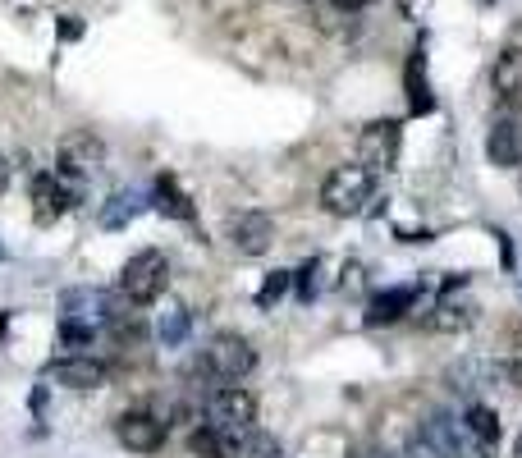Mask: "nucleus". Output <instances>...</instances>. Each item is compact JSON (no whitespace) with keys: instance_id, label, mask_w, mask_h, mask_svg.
Wrapping results in <instances>:
<instances>
[{"instance_id":"obj_9","label":"nucleus","mask_w":522,"mask_h":458,"mask_svg":"<svg viewBox=\"0 0 522 458\" xmlns=\"http://www.w3.org/2000/svg\"><path fill=\"white\" fill-rule=\"evenodd\" d=\"M229 243H234V252H243V257L271 252V243H275L271 211H239V216L229 220Z\"/></svg>"},{"instance_id":"obj_15","label":"nucleus","mask_w":522,"mask_h":458,"mask_svg":"<svg viewBox=\"0 0 522 458\" xmlns=\"http://www.w3.org/2000/svg\"><path fill=\"white\" fill-rule=\"evenodd\" d=\"M490 88H495V97H504V101H513L522 92V46H504V51L495 55Z\"/></svg>"},{"instance_id":"obj_10","label":"nucleus","mask_w":522,"mask_h":458,"mask_svg":"<svg viewBox=\"0 0 522 458\" xmlns=\"http://www.w3.org/2000/svg\"><path fill=\"white\" fill-rule=\"evenodd\" d=\"M463 289H440V298H435L431 317H426V326L435 330V335H458V330H472L477 326V312L481 307L472 303V298H458Z\"/></svg>"},{"instance_id":"obj_4","label":"nucleus","mask_w":522,"mask_h":458,"mask_svg":"<svg viewBox=\"0 0 522 458\" xmlns=\"http://www.w3.org/2000/svg\"><path fill=\"white\" fill-rule=\"evenodd\" d=\"M202 362H207V376H216L220 385H243L257 371V349L243 335H234V330H220L207 344V358Z\"/></svg>"},{"instance_id":"obj_16","label":"nucleus","mask_w":522,"mask_h":458,"mask_svg":"<svg viewBox=\"0 0 522 458\" xmlns=\"http://www.w3.org/2000/svg\"><path fill=\"white\" fill-rule=\"evenodd\" d=\"M403 88H408V110H413V115H431V110H435V92H431V83H426V55L422 51L408 55Z\"/></svg>"},{"instance_id":"obj_17","label":"nucleus","mask_w":522,"mask_h":458,"mask_svg":"<svg viewBox=\"0 0 522 458\" xmlns=\"http://www.w3.org/2000/svg\"><path fill=\"white\" fill-rule=\"evenodd\" d=\"M463 431H468L472 440H481V445H495V440L504 436L500 413H495L490 404H468V413H463Z\"/></svg>"},{"instance_id":"obj_25","label":"nucleus","mask_w":522,"mask_h":458,"mask_svg":"<svg viewBox=\"0 0 522 458\" xmlns=\"http://www.w3.org/2000/svg\"><path fill=\"white\" fill-rule=\"evenodd\" d=\"M399 458H440V449H435L431 445V440H426L422 436V431H417V436L413 440H408V449H403V454Z\"/></svg>"},{"instance_id":"obj_5","label":"nucleus","mask_w":522,"mask_h":458,"mask_svg":"<svg viewBox=\"0 0 522 458\" xmlns=\"http://www.w3.org/2000/svg\"><path fill=\"white\" fill-rule=\"evenodd\" d=\"M207 426L220 436H243L257 426V399L243 385H220L207 394Z\"/></svg>"},{"instance_id":"obj_24","label":"nucleus","mask_w":522,"mask_h":458,"mask_svg":"<svg viewBox=\"0 0 522 458\" xmlns=\"http://www.w3.org/2000/svg\"><path fill=\"white\" fill-rule=\"evenodd\" d=\"M449 458H495V445H481V440H472L468 431L458 436V445H454V454Z\"/></svg>"},{"instance_id":"obj_3","label":"nucleus","mask_w":522,"mask_h":458,"mask_svg":"<svg viewBox=\"0 0 522 458\" xmlns=\"http://www.w3.org/2000/svg\"><path fill=\"white\" fill-rule=\"evenodd\" d=\"M106 165V142L97 138L92 129H74L60 138V147H55V175L65 179V184H83V179H92Z\"/></svg>"},{"instance_id":"obj_28","label":"nucleus","mask_w":522,"mask_h":458,"mask_svg":"<svg viewBox=\"0 0 522 458\" xmlns=\"http://www.w3.org/2000/svg\"><path fill=\"white\" fill-rule=\"evenodd\" d=\"M46 390H51V385H37V390H33V413L37 417L46 413Z\"/></svg>"},{"instance_id":"obj_19","label":"nucleus","mask_w":522,"mask_h":458,"mask_svg":"<svg viewBox=\"0 0 522 458\" xmlns=\"http://www.w3.org/2000/svg\"><path fill=\"white\" fill-rule=\"evenodd\" d=\"M289 289H294V271H271L266 280H261V289H257L252 303H257V312H275V303H280Z\"/></svg>"},{"instance_id":"obj_32","label":"nucleus","mask_w":522,"mask_h":458,"mask_svg":"<svg viewBox=\"0 0 522 458\" xmlns=\"http://www.w3.org/2000/svg\"><path fill=\"white\" fill-rule=\"evenodd\" d=\"M0 262H5V248H0Z\"/></svg>"},{"instance_id":"obj_29","label":"nucleus","mask_w":522,"mask_h":458,"mask_svg":"<svg viewBox=\"0 0 522 458\" xmlns=\"http://www.w3.org/2000/svg\"><path fill=\"white\" fill-rule=\"evenodd\" d=\"M10 175H14V170H10V161H5V156H0V193H5V188H10Z\"/></svg>"},{"instance_id":"obj_26","label":"nucleus","mask_w":522,"mask_h":458,"mask_svg":"<svg viewBox=\"0 0 522 458\" xmlns=\"http://www.w3.org/2000/svg\"><path fill=\"white\" fill-rule=\"evenodd\" d=\"M348 458H399V454H390V449L376 445V440H362V445L348 449Z\"/></svg>"},{"instance_id":"obj_2","label":"nucleus","mask_w":522,"mask_h":458,"mask_svg":"<svg viewBox=\"0 0 522 458\" xmlns=\"http://www.w3.org/2000/svg\"><path fill=\"white\" fill-rule=\"evenodd\" d=\"M165 284H170V262H165V252L161 248H142L124 262L120 289H115V294H120L129 307H147V303H156V298L165 294Z\"/></svg>"},{"instance_id":"obj_18","label":"nucleus","mask_w":522,"mask_h":458,"mask_svg":"<svg viewBox=\"0 0 522 458\" xmlns=\"http://www.w3.org/2000/svg\"><path fill=\"white\" fill-rule=\"evenodd\" d=\"M142 207H147L142 193H115L106 207H101V229H124L129 220L142 216Z\"/></svg>"},{"instance_id":"obj_13","label":"nucleus","mask_w":522,"mask_h":458,"mask_svg":"<svg viewBox=\"0 0 522 458\" xmlns=\"http://www.w3.org/2000/svg\"><path fill=\"white\" fill-rule=\"evenodd\" d=\"M486 156L500 170H522V120L518 115H500L486 133Z\"/></svg>"},{"instance_id":"obj_21","label":"nucleus","mask_w":522,"mask_h":458,"mask_svg":"<svg viewBox=\"0 0 522 458\" xmlns=\"http://www.w3.org/2000/svg\"><path fill=\"white\" fill-rule=\"evenodd\" d=\"M60 344H65L69 353L92 349V344H97V326L83 321V317H65V321H60Z\"/></svg>"},{"instance_id":"obj_14","label":"nucleus","mask_w":522,"mask_h":458,"mask_svg":"<svg viewBox=\"0 0 522 458\" xmlns=\"http://www.w3.org/2000/svg\"><path fill=\"white\" fill-rule=\"evenodd\" d=\"M152 207L161 211V216H170V220H184V225H193V220H197L193 197H188L184 188H179V179H174V175H156Z\"/></svg>"},{"instance_id":"obj_20","label":"nucleus","mask_w":522,"mask_h":458,"mask_svg":"<svg viewBox=\"0 0 522 458\" xmlns=\"http://www.w3.org/2000/svg\"><path fill=\"white\" fill-rule=\"evenodd\" d=\"M188 330H193V317H188V307H170L161 317V326H156V335H161L165 349H179L188 339Z\"/></svg>"},{"instance_id":"obj_27","label":"nucleus","mask_w":522,"mask_h":458,"mask_svg":"<svg viewBox=\"0 0 522 458\" xmlns=\"http://www.w3.org/2000/svg\"><path fill=\"white\" fill-rule=\"evenodd\" d=\"M60 37H65V42H78V37H83V19H74V14H69V19L60 23Z\"/></svg>"},{"instance_id":"obj_1","label":"nucleus","mask_w":522,"mask_h":458,"mask_svg":"<svg viewBox=\"0 0 522 458\" xmlns=\"http://www.w3.org/2000/svg\"><path fill=\"white\" fill-rule=\"evenodd\" d=\"M376 202V175H371L367 165H335L326 175V184H321V207L330 211V216L348 220V216H362V211Z\"/></svg>"},{"instance_id":"obj_30","label":"nucleus","mask_w":522,"mask_h":458,"mask_svg":"<svg viewBox=\"0 0 522 458\" xmlns=\"http://www.w3.org/2000/svg\"><path fill=\"white\" fill-rule=\"evenodd\" d=\"M5 330H10V312H0V339H5Z\"/></svg>"},{"instance_id":"obj_23","label":"nucleus","mask_w":522,"mask_h":458,"mask_svg":"<svg viewBox=\"0 0 522 458\" xmlns=\"http://www.w3.org/2000/svg\"><path fill=\"white\" fill-rule=\"evenodd\" d=\"M316 275H321V257H307V262L294 271V298H298L303 307L312 303L316 294H321V280H316Z\"/></svg>"},{"instance_id":"obj_7","label":"nucleus","mask_w":522,"mask_h":458,"mask_svg":"<svg viewBox=\"0 0 522 458\" xmlns=\"http://www.w3.org/2000/svg\"><path fill=\"white\" fill-rule=\"evenodd\" d=\"M46 381L65 385V390H101L110 381V367L92 353H65V358H51L42 367Z\"/></svg>"},{"instance_id":"obj_22","label":"nucleus","mask_w":522,"mask_h":458,"mask_svg":"<svg viewBox=\"0 0 522 458\" xmlns=\"http://www.w3.org/2000/svg\"><path fill=\"white\" fill-rule=\"evenodd\" d=\"M234 458H284V454H280V445H275L266 431L252 426V431H243V436L234 440Z\"/></svg>"},{"instance_id":"obj_8","label":"nucleus","mask_w":522,"mask_h":458,"mask_svg":"<svg viewBox=\"0 0 522 458\" xmlns=\"http://www.w3.org/2000/svg\"><path fill=\"white\" fill-rule=\"evenodd\" d=\"M115 436H120V445L129 449V454H156V449L165 445V436H170V422L156 413H142V408H133V413H120V422H115Z\"/></svg>"},{"instance_id":"obj_11","label":"nucleus","mask_w":522,"mask_h":458,"mask_svg":"<svg viewBox=\"0 0 522 458\" xmlns=\"http://www.w3.org/2000/svg\"><path fill=\"white\" fill-rule=\"evenodd\" d=\"M417 298H422V284H390V289H381V294H371L367 303V326H394V321H403L408 312L417 307Z\"/></svg>"},{"instance_id":"obj_6","label":"nucleus","mask_w":522,"mask_h":458,"mask_svg":"<svg viewBox=\"0 0 522 458\" xmlns=\"http://www.w3.org/2000/svg\"><path fill=\"white\" fill-rule=\"evenodd\" d=\"M403 152V124L399 120H371L358 133V165H367L371 175H385L399 165Z\"/></svg>"},{"instance_id":"obj_31","label":"nucleus","mask_w":522,"mask_h":458,"mask_svg":"<svg viewBox=\"0 0 522 458\" xmlns=\"http://www.w3.org/2000/svg\"><path fill=\"white\" fill-rule=\"evenodd\" d=\"M477 5H495V0H477Z\"/></svg>"},{"instance_id":"obj_12","label":"nucleus","mask_w":522,"mask_h":458,"mask_svg":"<svg viewBox=\"0 0 522 458\" xmlns=\"http://www.w3.org/2000/svg\"><path fill=\"white\" fill-rule=\"evenodd\" d=\"M74 202H78V193L60 175H37L33 179V220L37 225H55Z\"/></svg>"}]
</instances>
